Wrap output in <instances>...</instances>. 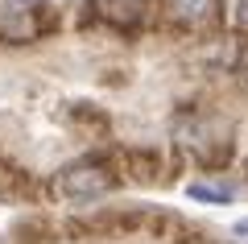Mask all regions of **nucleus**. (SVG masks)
I'll use <instances>...</instances> for the list:
<instances>
[{"label":"nucleus","mask_w":248,"mask_h":244,"mask_svg":"<svg viewBox=\"0 0 248 244\" xmlns=\"http://www.w3.org/2000/svg\"><path fill=\"white\" fill-rule=\"evenodd\" d=\"M33 0H4L0 4V37L4 42H25L33 37Z\"/></svg>","instance_id":"obj_2"},{"label":"nucleus","mask_w":248,"mask_h":244,"mask_svg":"<svg viewBox=\"0 0 248 244\" xmlns=\"http://www.w3.org/2000/svg\"><path fill=\"white\" fill-rule=\"evenodd\" d=\"M54 191H58L62 199H71V203H91V199H104V195L112 191V178H108V170L95 166V162H75V166H66L58 174Z\"/></svg>","instance_id":"obj_1"},{"label":"nucleus","mask_w":248,"mask_h":244,"mask_svg":"<svg viewBox=\"0 0 248 244\" xmlns=\"http://www.w3.org/2000/svg\"><path fill=\"white\" fill-rule=\"evenodd\" d=\"M166 9L174 21H182V25L190 29H203L215 21V13H219V0H166Z\"/></svg>","instance_id":"obj_3"},{"label":"nucleus","mask_w":248,"mask_h":244,"mask_svg":"<svg viewBox=\"0 0 248 244\" xmlns=\"http://www.w3.org/2000/svg\"><path fill=\"white\" fill-rule=\"evenodd\" d=\"M236 236H248V219H240V224H236Z\"/></svg>","instance_id":"obj_6"},{"label":"nucleus","mask_w":248,"mask_h":244,"mask_svg":"<svg viewBox=\"0 0 248 244\" xmlns=\"http://www.w3.org/2000/svg\"><path fill=\"white\" fill-rule=\"evenodd\" d=\"M186 195L199 199V203H228V199H236V186H228V182H190Z\"/></svg>","instance_id":"obj_4"},{"label":"nucleus","mask_w":248,"mask_h":244,"mask_svg":"<svg viewBox=\"0 0 248 244\" xmlns=\"http://www.w3.org/2000/svg\"><path fill=\"white\" fill-rule=\"evenodd\" d=\"M223 17L232 29H248V0H223Z\"/></svg>","instance_id":"obj_5"}]
</instances>
